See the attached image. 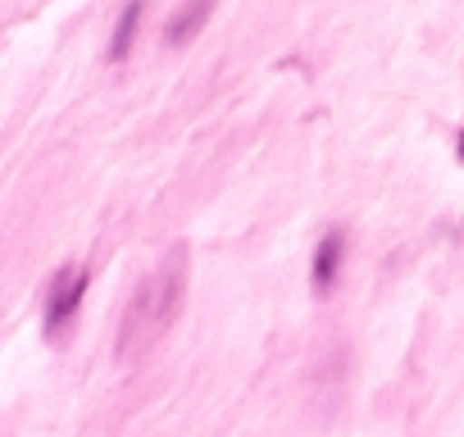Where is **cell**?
Masks as SVG:
<instances>
[{
  "mask_svg": "<svg viewBox=\"0 0 464 437\" xmlns=\"http://www.w3.org/2000/svg\"><path fill=\"white\" fill-rule=\"evenodd\" d=\"M187 274H191L187 247H173V251H164L160 265L137 283V292H132L128 306H123L119 342H114V355H119L123 364L150 355V351L164 342V333L178 324L182 301H187Z\"/></svg>",
  "mask_w": 464,
  "mask_h": 437,
  "instance_id": "1",
  "label": "cell"
},
{
  "mask_svg": "<svg viewBox=\"0 0 464 437\" xmlns=\"http://www.w3.org/2000/svg\"><path fill=\"white\" fill-rule=\"evenodd\" d=\"M87 269L82 265H64L55 278H51V292H46V337L51 342H60L64 333H69V324H73V315H78V306H82V296H87Z\"/></svg>",
  "mask_w": 464,
  "mask_h": 437,
  "instance_id": "2",
  "label": "cell"
},
{
  "mask_svg": "<svg viewBox=\"0 0 464 437\" xmlns=\"http://www.w3.org/2000/svg\"><path fill=\"white\" fill-rule=\"evenodd\" d=\"M342 260H346V228H328L314 247V260H310V287L319 296H328L337 287V274H342Z\"/></svg>",
  "mask_w": 464,
  "mask_h": 437,
  "instance_id": "3",
  "label": "cell"
},
{
  "mask_svg": "<svg viewBox=\"0 0 464 437\" xmlns=\"http://www.w3.org/2000/svg\"><path fill=\"white\" fill-rule=\"evenodd\" d=\"M209 15H214V0H178V10L164 19V42L169 46H187L191 37H200Z\"/></svg>",
  "mask_w": 464,
  "mask_h": 437,
  "instance_id": "4",
  "label": "cell"
},
{
  "mask_svg": "<svg viewBox=\"0 0 464 437\" xmlns=\"http://www.w3.org/2000/svg\"><path fill=\"white\" fill-rule=\"evenodd\" d=\"M141 15H146V0H128V5H123V15H119V24H114V37H110V64H123V60L132 55Z\"/></svg>",
  "mask_w": 464,
  "mask_h": 437,
  "instance_id": "5",
  "label": "cell"
},
{
  "mask_svg": "<svg viewBox=\"0 0 464 437\" xmlns=\"http://www.w3.org/2000/svg\"><path fill=\"white\" fill-rule=\"evenodd\" d=\"M455 155H459V160H464V132H459V151H455Z\"/></svg>",
  "mask_w": 464,
  "mask_h": 437,
  "instance_id": "6",
  "label": "cell"
}]
</instances>
